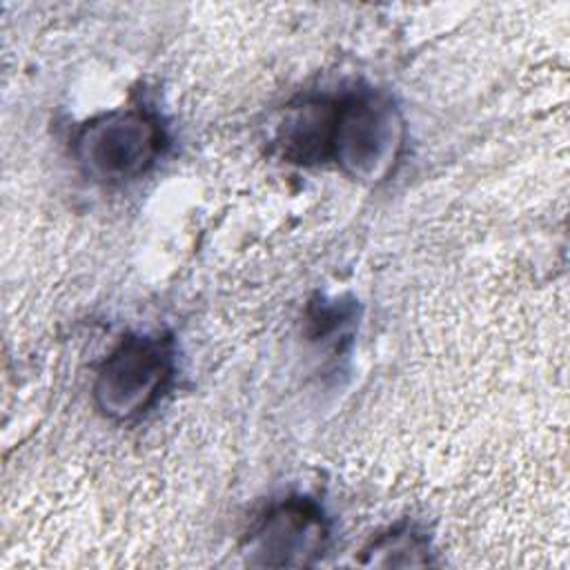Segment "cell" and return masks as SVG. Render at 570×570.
Here are the masks:
<instances>
[{
	"label": "cell",
	"instance_id": "cell-3",
	"mask_svg": "<svg viewBox=\"0 0 570 570\" xmlns=\"http://www.w3.org/2000/svg\"><path fill=\"white\" fill-rule=\"evenodd\" d=\"M176 372L174 341L167 334H127L105 356L94 379L96 410L116 423L145 416L167 392Z\"/></svg>",
	"mask_w": 570,
	"mask_h": 570
},
{
	"label": "cell",
	"instance_id": "cell-6",
	"mask_svg": "<svg viewBox=\"0 0 570 570\" xmlns=\"http://www.w3.org/2000/svg\"><path fill=\"white\" fill-rule=\"evenodd\" d=\"M358 559L365 566H385V568H405V566H428L430 559V539L416 525L401 523L374 537Z\"/></svg>",
	"mask_w": 570,
	"mask_h": 570
},
{
	"label": "cell",
	"instance_id": "cell-2",
	"mask_svg": "<svg viewBox=\"0 0 570 570\" xmlns=\"http://www.w3.org/2000/svg\"><path fill=\"white\" fill-rule=\"evenodd\" d=\"M167 142L165 125L147 107H120L94 116L76 131L78 169L102 185H120L149 171Z\"/></svg>",
	"mask_w": 570,
	"mask_h": 570
},
{
	"label": "cell",
	"instance_id": "cell-5",
	"mask_svg": "<svg viewBox=\"0 0 570 570\" xmlns=\"http://www.w3.org/2000/svg\"><path fill=\"white\" fill-rule=\"evenodd\" d=\"M334 127V98H305L285 109L276 131L281 156L294 165L330 163Z\"/></svg>",
	"mask_w": 570,
	"mask_h": 570
},
{
	"label": "cell",
	"instance_id": "cell-1",
	"mask_svg": "<svg viewBox=\"0 0 570 570\" xmlns=\"http://www.w3.org/2000/svg\"><path fill=\"white\" fill-rule=\"evenodd\" d=\"M405 145V120L396 102L379 89H354L334 98L330 163L365 185L385 180Z\"/></svg>",
	"mask_w": 570,
	"mask_h": 570
},
{
	"label": "cell",
	"instance_id": "cell-4",
	"mask_svg": "<svg viewBox=\"0 0 570 570\" xmlns=\"http://www.w3.org/2000/svg\"><path fill=\"white\" fill-rule=\"evenodd\" d=\"M330 546V521L323 508L303 494L272 503L252 525L245 554L261 568L314 566Z\"/></svg>",
	"mask_w": 570,
	"mask_h": 570
}]
</instances>
